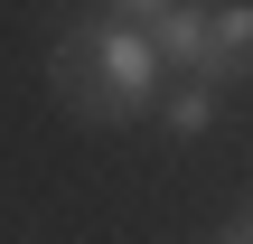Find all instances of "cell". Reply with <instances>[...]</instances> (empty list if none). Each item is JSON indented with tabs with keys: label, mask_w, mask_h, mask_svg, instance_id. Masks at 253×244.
Wrapping results in <instances>:
<instances>
[{
	"label": "cell",
	"mask_w": 253,
	"mask_h": 244,
	"mask_svg": "<svg viewBox=\"0 0 253 244\" xmlns=\"http://www.w3.org/2000/svg\"><path fill=\"white\" fill-rule=\"evenodd\" d=\"M66 85H75L84 113L131 122V113H150V94H160V56H150V38H141L131 19H103V28H75V38H66Z\"/></svg>",
	"instance_id": "6da1fadb"
},
{
	"label": "cell",
	"mask_w": 253,
	"mask_h": 244,
	"mask_svg": "<svg viewBox=\"0 0 253 244\" xmlns=\"http://www.w3.org/2000/svg\"><path fill=\"white\" fill-rule=\"evenodd\" d=\"M160 113H169V132H207V122H216V85H178Z\"/></svg>",
	"instance_id": "7a4b0ae2"
}]
</instances>
